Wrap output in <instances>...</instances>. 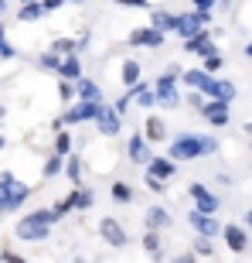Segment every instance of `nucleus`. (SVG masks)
Masks as SVG:
<instances>
[{
  "instance_id": "f257e3e1",
  "label": "nucleus",
  "mask_w": 252,
  "mask_h": 263,
  "mask_svg": "<svg viewBox=\"0 0 252 263\" xmlns=\"http://www.w3.org/2000/svg\"><path fill=\"white\" fill-rule=\"evenodd\" d=\"M218 137H208V134H177L167 147V157L181 164V161H198V157H212L218 154Z\"/></svg>"
},
{
  "instance_id": "f03ea898",
  "label": "nucleus",
  "mask_w": 252,
  "mask_h": 263,
  "mask_svg": "<svg viewBox=\"0 0 252 263\" xmlns=\"http://www.w3.org/2000/svg\"><path fill=\"white\" fill-rule=\"evenodd\" d=\"M51 226H55V215L51 209H31L28 215H20L17 226H14V236L20 243H45L51 236Z\"/></svg>"
},
{
  "instance_id": "7ed1b4c3",
  "label": "nucleus",
  "mask_w": 252,
  "mask_h": 263,
  "mask_svg": "<svg viewBox=\"0 0 252 263\" xmlns=\"http://www.w3.org/2000/svg\"><path fill=\"white\" fill-rule=\"evenodd\" d=\"M177 79H181V68H177V65H167L164 72L157 76V82H154V99H157V106H164V109H177V106H181Z\"/></svg>"
},
{
  "instance_id": "20e7f679",
  "label": "nucleus",
  "mask_w": 252,
  "mask_h": 263,
  "mask_svg": "<svg viewBox=\"0 0 252 263\" xmlns=\"http://www.w3.org/2000/svg\"><path fill=\"white\" fill-rule=\"evenodd\" d=\"M0 181H4V192H7V202H4V215L7 212H17L20 205L31 198V185H24L17 175H10V171H4L0 175Z\"/></svg>"
},
{
  "instance_id": "39448f33",
  "label": "nucleus",
  "mask_w": 252,
  "mask_h": 263,
  "mask_svg": "<svg viewBox=\"0 0 252 263\" xmlns=\"http://www.w3.org/2000/svg\"><path fill=\"white\" fill-rule=\"evenodd\" d=\"M99 239H102L106 246H113V250L130 246V233H126L123 222H119V219H113V215H102V219H99Z\"/></svg>"
},
{
  "instance_id": "423d86ee",
  "label": "nucleus",
  "mask_w": 252,
  "mask_h": 263,
  "mask_svg": "<svg viewBox=\"0 0 252 263\" xmlns=\"http://www.w3.org/2000/svg\"><path fill=\"white\" fill-rule=\"evenodd\" d=\"M187 195L194 198V212H201V215H215L222 209V198L215 195L212 188H204L201 181H191V185H187Z\"/></svg>"
},
{
  "instance_id": "0eeeda50",
  "label": "nucleus",
  "mask_w": 252,
  "mask_h": 263,
  "mask_svg": "<svg viewBox=\"0 0 252 263\" xmlns=\"http://www.w3.org/2000/svg\"><path fill=\"white\" fill-rule=\"evenodd\" d=\"M208 24H212V10H187V14H177V28L174 31L187 41L201 28H208Z\"/></svg>"
},
{
  "instance_id": "6e6552de",
  "label": "nucleus",
  "mask_w": 252,
  "mask_h": 263,
  "mask_svg": "<svg viewBox=\"0 0 252 263\" xmlns=\"http://www.w3.org/2000/svg\"><path fill=\"white\" fill-rule=\"evenodd\" d=\"M102 103H72V106L61 113V123H96Z\"/></svg>"
},
{
  "instance_id": "1a4fd4ad",
  "label": "nucleus",
  "mask_w": 252,
  "mask_h": 263,
  "mask_svg": "<svg viewBox=\"0 0 252 263\" xmlns=\"http://www.w3.org/2000/svg\"><path fill=\"white\" fill-rule=\"evenodd\" d=\"M164 38H167V34H160L157 28H150V24H146V28H133V31H130L126 45H130V48H160V45H164Z\"/></svg>"
},
{
  "instance_id": "9d476101",
  "label": "nucleus",
  "mask_w": 252,
  "mask_h": 263,
  "mask_svg": "<svg viewBox=\"0 0 252 263\" xmlns=\"http://www.w3.org/2000/svg\"><path fill=\"white\" fill-rule=\"evenodd\" d=\"M184 51H187V55H198V59H208V55H215V51H218V45H215L212 31L201 28L198 34H194V38L184 41Z\"/></svg>"
},
{
  "instance_id": "9b49d317",
  "label": "nucleus",
  "mask_w": 252,
  "mask_h": 263,
  "mask_svg": "<svg viewBox=\"0 0 252 263\" xmlns=\"http://www.w3.org/2000/svg\"><path fill=\"white\" fill-rule=\"evenodd\" d=\"M187 222H191V229L198 236H204V239H215V236H222V222L215 219V215H201V212H187Z\"/></svg>"
},
{
  "instance_id": "f8f14e48",
  "label": "nucleus",
  "mask_w": 252,
  "mask_h": 263,
  "mask_svg": "<svg viewBox=\"0 0 252 263\" xmlns=\"http://www.w3.org/2000/svg\"><path fill=\"white\" fill-rule=\"evenodd\" d=\"M222 239H225V246H228L232 253H245V250H249V229L239 226V222L222 226Z\"/></svg>"
},
{
  "instance_id": "ddd939ff",
  "label": "nucleus",
  "mask_w": 252,
  "mask_h": 263,
  "mask_svg": "<svg viewBox=\"0 0 252 263\" xmlns=\"http://www.w3.org/2000/svg\"><path fill=\"white\" fill-rule=\"evenodd\" d=\"M201 117H204V123H212V127H228L232 113H228V103L204 99V103H201Z\"/></svg>"
},
{
  "instance_id": "4468645a",
  "label": "nucleus",
  "mask_w": 252,
  "mask_h": 263,
  "mask_svg": "<svg viewBox=\"0 0 252 263\" xmlns=\"http://www.w3.org/2000/svg\"><path fill=\"white\" fill-rule=\"evenodd\" d=\"M126 157H130L133 164H140V167H146V164H150L154 151H150V144L143 140V134H133L130 140H126Z\"/></svg>"
},
{
  "instance_id": "2eb2a0df",
  "label": "nucleus",
  "mask_w": 252,
  "mask_h": 263,
  "mask_svg": "<svg viewBox=\"0 0 252 263\" xmlns=\"http://www.w3.org/2000/svg\"><path fill=\"white\" fill-rule=\"evenodd\" d=\"M119 127H123V117H119L113 106H102L99 109V117H96V130L102 137H116L119 134Z\"/></svg>"
},
{
  "instance_id": "dca6fc26",
  "label": "nucleus",
  "mask_w": 252,
  "mask_h": 263,
  "mask_svg": "<svg viewBox=\"0 0 252 263\" xmlns=\"http://www.w3.org/2000/svg\"><path fill=\"white\" fill-rule=\"evenodd\" d=\"M204 96L232 106V99L239 96V89H235V82H228V79H212V82H208V89H204Z\"/></svg>"
},
{
  "instance_id": "f3484780",
  "label": "nucleus",
  "mask_w": 252,
  "mask_h": 263,
  "mask_svg": "<svg viewBox=\"0 0 252 263\" xmlns=\"http://www.w3.org/2000/svg\"><path fill=\"white\" fill-rule=\"evenodd\" d=\"M146 175H150V178H157V181H164V185H167V181H171V178H174L177 175V164H174V161H171V157H150V164H146Z\"/></svg>"
},
{
  "instance_id": "a211bd4d",
  "label": "nucleus",
  "mask_w": 252,
  "mask_h": 263,
  "mask_svg": "<svg viewBox=\"0 0 252 263\" xmlns=\"http://www.w3.org/2000/svg\"><path fill=\"white\" fill-rule=\"evenodd\" d=\"M143 222H146L150 233H164V229H171L174 219H171V212H167L164 205H150V209L143 212Z\"/></svg>"
},
{
  "instance_id": "6ab92c4d",
  "label": "nucleus",
  "mask_w": 252,
  "mask_h": 263,
  "mask_svg": "<svg viewBox=\"0 0 252 263\" xmlns=\"http://www.w3.org/2000/svg\"><path fill=\"white\" fill-rule=\"evenodd\" d=\"M143 140L146 144H164L167 140V123L157 113H150V117L143 120Z\"/></svg>"
},
{
  "instance_id": "aec40b11",
  "label": "nucleus",
  "mask_w": 252,
  "mask_h": 263,
  "mask_svg": "<svg viewBox=\"0 0 252 263\" xmlns=\"http://www.w3.org/2000/svg\"><path fill=\"white\" fill-rule=\"evenodd\" d=\"M75 99L78 103H102V89H99V82H92V79H78L75 82Z\"/></svg>"
},
{
  "instance_id": "412c9836",
  "label": "nucleus",
  "mask_w": 252,
  "mask_h": 263,
  "mask_svg": "<svg viewBox=\"0 0 252 263\" xmlns=\"http://www.w3.org/2000/svg\"><path fill=\"white\" fill-rule=\"evenodd\" d=\"M140 79H143V65H140L136 59H126L123 65H119V82H123L126 89H133Z\"/></svg>"
},
{
  "instance_id": "4be33fe9",
  "label": "nucleus",
  "mask_w": 252,
  "mask_h": 263,
  "mask_svg": "<svg viewBox=\"0 0 252 263\" xmlns=\"http://www.w3.org/2000/svg\"><path fill=\"white\" fill-rule=\"evenodd\" d=\"M212 79L215 76H208V72H201V68H187V72H181V82H184L187 89H194V92H204Z\"/></svg>"
},
{
  "instance_id": "5701e85b",
  "label": "nucleus",
  "mask_w": 252,
  "mask_h": 263,
  "mask_svg": "<svg viewBox=\"0 0 252 263\" xmlns=\"http://www.w3.org/2000/svg\"><path fill=\"white\" fill-rule=\"evenodd\" d=\"M130 96L136 99V106H140V109L157 106V99H154V86H150V82H143V79H140V82H136V86L130 89Z\"/></svg>"
},
{
  "instance_id": "b1692460",
  "label": "nucleus",
  "mask_w": 252,
  "mask_h": 263,
  "mask_svg": "<svg viewBox=\"0 0 252 263\" xmlns=\"http://www.w3.org/2000/svg\"><path fill=\"white\" fill-rule=\"evenodd\" d=\"M68 202H72V212H89V209L96 205V192H92V188H75V192L68 195Z\"/></svg>"
},
{
  "instance_id": "393cba45",
  "label": "nucleus",
  "mask_w": 252,
  "mask_h": 263,
  "mask_svg": "<svg viewBox=\"0 0 252 263\" xmlns=\"http://www.w3.org/2000/svg\"><path fill=\"white\" fill-rule=\"evenodd\" d=\"M58 79H65V82H78V79H82V62H78V55H65V59H61Z\"/></svg>"
},
{
  "instance_id": "a878e982",
  "label": "nucleus",
  "mask_w": 252,
  "mask_h": 263,
  "mask_svg": "<svg viewBox=\"0 0 252 263\" xmlns=\"http://www.w3.org/2000/svg\"><path fill=\"white\" fill-rule=\"evenodd\" d=\"M150 28H157L160 34L174 31L177 28V14H171V10H150Z\"/></svg>"
},
{
  "instance_id": "bb28decb",
  "label": "nucleus",
  "mask_w": 252,
  "mask_h": 263,
  "mask_svg": "<svg viewBox=\"0 0 252 263\" xmlns=\"http://www.w3.org/2000/svg\"><path fill=\"white\" fill-rule=\"evenodd\" d=\"M61 175H65L75 188H82V157H78V154H68L65 157V167H61Z\"/></svg>"
},
{
  "instance_id": "cd10ccee",
  "label": "nucleus",
  "mask_w": 252,
  "mask_h": 263,
  "mask_svg": "<svg viewBox=\"0 0 252 263\" xmlns=\"http://www.w3.org/2000/svg\"><path fill=\"white\" fill-rule=\"evenodd\" d=\"M41 17H45V10H41L38 0H34V4H20V10H17L20 24H34V21H41Z\"/></svg>"
},
{
  "instance_id": "c85d7f7f",
  "label": "nucleus",
  "mask_w": 252,
  "mask_h": 263,
  "mask_svg": "<svg viewBox=\"0 0 252 263\" xmlns=\"http://www.w3.org/2000/svg\"><path fill=\"white\" fill-rule=\"evenodd\" d=\"M48 51H55L58 59H65V55H78V41L75 38H55Z\"/></svg>"
},
{
  "instance_id": "c756f323",
  "label": "nucleus",
  "mask_w": 252,
  "mask_h": 263,
  "mask_svg": "<svg viewBox=\"0 0 252 263\" xmlns=\"http://www.w3.org/2000/svg\"><path fill=\"white\" fill-rule=\"evenodd\" d=\"M109 192H113V202H119V205H130V202H133V188L126 185V181H113V188H109Z\"/></svg>"
},
{
  "instance_id": "7c9ffc66",
  "label": "nucleus",
  "mask_w": 252,
  "mask_h": 263,
  "mask_svg": "<svg viewBox=\"0 0 252 263\" xmlns=\"http://www.w3.org/2000/svg\"><path fill=\"white\" fill-rule=\"evenodd\" d=\"M51 154H58V157L72 154V134H68V130H58V134H55V151H51Z\"/></svg>"
},
{
  "instance_id": "2f4dec72",
  "label": "nucleus",
  "mask_w": 252,
  "mask_h": 263,
  "mask_svg": "<svg viewBox=\"0 0 252 263\" xmlns=\"http://www.w3.org/2000/svg\"><path fill=\"white\" fill-rule=\"evenodd\" d=\"M61 167H65V157L51 154L48 161H45V167H41V178H58V175H61Z\"/></svg>"
},
{
  "instance_id": "473e14b6",
  "label": "nucleus",
  "mask_w": 252,
  "mask_h": 263,
  "mask_svg": "<svg viewBox=\"0 0 252 263\" xmlns=\"http://www.w3.org/2000/svg\"><path fill=\"white\" fill-rule=\"evenodd\" d=\"M222 65H225V55H208V59H201V72H208V76H215V72H222Z\"/></svg>"
},
{
  "instance_id": "72a5a7b5",
  "label": "nucleus",
  "mask_w": 252,
  "mask_h": 263,
  "mask_svg": "<svg viewBox=\"0 0 252 263\" xmlns=\"http://www.w3.org/2000/svg\"><path fill=\"white\" fill-rule=\"evenodd\" d=\"M61 59L55 55V51H45V55H38V68H45V72H58Z\"/></svg>"
},
{
  "instance_id": "f704fd0d",
  "label": "nucleus",
  "mask_w": 252,
  "mask_h": 263,
  "mask_svg": "<svg viewBox=\"0 0 252 263\" xmlns=\"http://www.w3.org/2000/svg\"><path fill=\"white\" fill-rule=\"evenodd\" d=\"M143 250L150 256H160V233H150V229H146L143 233Z\"/></svg>"
},
{
  "instance_id": "c9c22d12",
  "label": "nucleus",
  "mask_w": 252,
  "mask_h": 263,
  "mask_svg": "<svg viewBox=\"0 0 252 263\" xmlns=\"http://www.w3.org/2000/svg\"><path fill=\"white\" fill-rule=\"evenodd\" d=\"M68 212H72V202H68V195H65V198H58V202L51 205V215H55V222H61Z\"/></svg>"
},
{
  "instance_id": "e433bc0d",
  "label": "nucleus",
  "mask_w": 252,
  "mask_h": 263,
  "mask_svg": "<svg viewBox=\"0 0 252 263\" xmlns=\"http://www.w3.org/2000/svg\"><path fill=\"white\" fill-rule=\"evenodd\" d=\"M212 253H215V243L204 239V236H198V239H194V256H212Z\"/></svg>"
},
{
  "instance_id": "4c0bfd02",
  "label": "nucleus",
  "mask_w": 252,
  "mask_h": 263,
  "mask_svg": "<svg viewBox=\"0 0 252 263\" xmlns=\"http://www.w3.org/2000/svg\"><path fill=\"white\" fill-rule=\"evenodd\" d=\"M58 99H61V103H72V99H75V82L58 79Z\"/></svg>"
},
{
  "instance_id": "58836bf2",
  "label": "nucleus",
  "mask_w": 252,
  "mask_h": 263,
  "mask_svg": "<svg viewBox=\"0 0 252 263\" xmlns=\"http://www.w3.org/2000/svg\"><path fill=\"white\" fill-rule=\"evenodd\" d=\"M14 55H17V48L7 41V34H0V59L7 62V59H14Z\"/></svg>"
},
{
  "instance_id": "ea45409f",
  "label": "nucleus",
  "mask_w": 252,
  "mask_h": 263,
  "mask_svg": "<svg viewBox=\"0 0 252 263\" xmlns=\"http://www.w3.org/2000/svg\"><path fill=\"white\" fill-rule=\"evenodd\" d=\"M0 263H28L20 253H14V250H0Z\"/></svg>"
},
{
  "instance_id": "a19ab883",
  "label": "nucleus",
  "mask_w": 252,
  "mask_h": 263,
  "mask_svg": "<svg viewBox=\"0 0 252 263\" xmlns=\"http://www.w3.org/2000/svg\"><path fill=\"white\" fill-rule=\"evenodd\" d=\"M130 103H133V96H130V92H123V96H119V99H116V106H113V109H116L119 117H123L126 109H130Z\"/></svg>"
},
{
  "instance_id": "79ce46f5",
  "label": "nucleus",
  "mask_w": 252,
  "mask_h": 263,
  "mask_svg": "<svg viewBox=\"0 0 252 263\" xmlns=\"http://www.w3.org/2000/svg\"><path fill=\"white\" fill-rule=\"evenodd\" d=\"M143 185L150 188V192H157V195H160V192H164V188H167L164 181H157V178H150V175H143Z\"/></svg>"
},
{
  "instance_id": "37998d69",
  "label": "nucleus",
  "mask_w": 252,
  "mask_h": 263,
  "mask_svg": "<svg viewBox=\"0 0 252 263\" xmlns=\"http://www.w3.org/2000/svg\"><path fill=\"white\" fill-rule=\"evenodd\" d=\"M38 4H41V10H45V14H51V10H58L65 0H38Z\"/></svg>"
},
{
  "instance_id": "c03bdc74",
  "label": "nucleus",
  "mask_w": 252,
  "mask_h": 263,
  "mask_svg": "<svg viewBox=\"0 0 252 263\" xmlns=\"http://www.w3.org/2000/svg\"><path fill=\"white\" fill-rule=\"evenodd\" d=\"M215 4H218V0H191L194 10H215Z\"/></svg>"
},
{
  "instance_id": "a18cd8bd",
  "label": "nucleus",
  "mask_w": 252,
  "mask_h": 263,
  "mask_svg": "<svg viewBox=\"0 0 252 263\" xmlns=\"http://www.w3.org/2000/svg\"><path fill=\"white\" fill-rule=\"evenodd\" d=\"M174 263H198V256L194 253H181V256H174Z\"/></svg>"
},
{
  "instance_id": "49530a36",
  "label": "nucleus",
  "mask_w": 252,
  "mask_h": 263,
  "mask_svg": "<svg viewBox=\"0 0 252 263\" xmlns=\"http://www.w3.org/2000/svg\"><path fill=\"white\" fill-rule=\"evenodd\" d=\"M187 103H191V106H198V109H201V103H204V99H201V92H191V96H187Z\"/></svg>"
},
{
  "instance_id": "de8ad7c7",
  "label": "nucleus",
  "mask_w": 252,
  "mask_h": 263,
  "mask_svg": "<svg viewBox=\"0 0 252 263\" xmlns=\"http://www.w3.org/2000/svg\"><path fill=\"white\" fill-rule=\"evenodd\" d=\"M4 202H7V192H4V181H0V215H4Z\"/></svg>"
},
{
  "instance_id": "09e8293b",
  "label": "nucleus",
  "mask_w": 252,
  "mask_h": 263,
  "mask_svg": "<svg viewBox=\"0 0 252 263\" xmlns=\"http://www.w3.org/2000/svg\"><path fill=\"white\" fill-rule=\"evenodd\" d=\"M130 7H150V0H130Z\"/></svg>"
},
{
  "instance_id": "8fccbe9b",
  "label": "nucleus",
  "mask_w": 252,
  "mask_h": 263,
  "mask_svg": "<svg viewBox=\"0 0 252 263\" xmlns=\"http://www.w3.org/2000/svg\"><path fill=\"white\" fill-rule=\"evenodd\" d=\"M245 59H252V41H249V45H245Z\"/></svg>"
},
{
  "instance_id": "3c124183",
  "label": "nucleus",
  "mask_w": 252,
  "mask_h": 263,
  "mask_svg": "<svg viewBox=\"0 0 252 263\" xmlns=\"http://www.w3.org/2000/svg\"><path fill=\"white\" fill-rule=\"evenodd\" d=\"M245 226H249V229H252V212H245Z\"/></svg>"
},
{
  "instance_id": "603ef678",
  "label": "nucleus",
  "mask_w": 252,
  "mask_h": 263,
  "mask_svg": "<svg viewBox=\"0 0 252 263\" xmlns=\"http://www.w3.org/2000/svg\"><path fill=\"white\" fill-rule=\"evenodd\" d=\"M4 117H7V109H4V103H0V123H4Z\"/></svg>"
},
{
  "instance_id": "864d4df0",
  "label": "nucleus",
  "mask_w": 252,
  "mask_h": 263,
  "mask_svg": "<svg viewBox=\"0 0 252 263\" xmlns=\"http://www.w3.org/2000/svg\"><path fill=\"white\" fill-rule=\"evenodd\" d=\"M4 147H7V137H4V134H0V151H4Z\"/></svg>"
},
{
  "instance_id": "5fc2aeb1",
  "label": "nucleus",
  "mask_w": 252,
  "mask_h": 263,
  "mask_svg": "<svg viewBox=\"0 0 252 263\" xmlns=\"http://www.w3.org/2000/svg\"><path fill=\"white\" fill-rule=\"evenodd\" d=\"M4 10H7V0H0V14H4Z\"/></svg>"
},
{
  "instance_id": "6e6d98bb",
  "label": "nucleus",
  "mask_w": 252,
  "mask_h": 263,
  "mask_svg": "<svg viewBox=\"0 0 252 263\" xmlns=\"http://www.w3.org/2000/svg\"><path fill=\"white\" fill-rule=\"evenodd\" d=\"M72 263H89V260H82V256H75V260H72Z\"/></svg>"
},
{
  "instance_id": "4d7b16f0",
  "label": "nucleus",
  "mask_w": 252,
  "mask_h": 263,
  "mask_svg": "<svg viewBox=\"0 0 252 263\" xmlns=\"http://www.w3.org/2000/svg\"><path fill=\"white\" fill-rule=\"evenodd\" d=\"M116 4H123V7H130V0H116Z\"/></svg>"
},
{
  "instance_id": "13d9d810",
  "label": "nucleus",
  "mask_w": 252,
  "mask_h": 263,
  "mask_svg": "<svg viewBox=\"0 0 252 263\" xmlns=\"http://www.w3.org/2000/svg\"><path fill=\"white\" fill-rule=\"evenodd\" d=\"M72 4H89V0H72Z\"/></svg>"
},
{
  "instance_id": "bf43d9fd",
  "label": "nucleus",
  "mask_w": 252,
  "mask_h": 263,
  "mask_svg": "<svg viewBox=\"0 0 252 263\" xmlns=\"http://www.w3.org/2000/svg\"><path fill=\"white\" fill-rule=\"evenodd\" d=\"M20 4H34V0H20Z\"/></svg>"
},
{
  "instance_id": "052dcab7",
  "label": "nucleus",
  "mask_w": 252,
  "mask_h": 263,
  "mask_svg": "<svg viewBox=\"0 0 252 263\" xmlns=\"http://www.w3.org/2000/svg\"><path fill=\"white\" fill-rule=\"evenodd\" d=\"M0 34H7V31H4V24H0Z\"/></svg>"
},
{
  "instance_id": "680f3d73",
  "label": "nucleus",
  "mask_w": 252,
  "mask_h": 263,
  "mask_svg": "<svg viewBox=\"0 0 252 263\" xmlns=\"http://www.w3.org/2000/svg\"><path fill=\"white\" fill-rule=\"evenodd\" d=\"M249 147H252V144H249Z\"/></svg>"
}]
</instances>
